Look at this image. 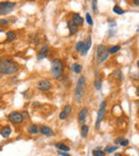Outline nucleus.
<instances>
[{"mask_svg": "<svg viewBox=\"0 0 139 156\" xmlns=\"http://www.w3.org/2000/svg\"><path fill=\"white\" fill-rule=\"evenodd\" d=\"M96 3H97V0H93L92 1V9H93V12H94V13L97 12V6H96Z\"/></svg>", "mask_w": 139, "mask_h": 156, "instance_id": "nucleus-31", "label": "nucleus"}, {"mask_svg": "<svg viewBox=\"0 0 139 156\" xmlns=\"http://www.w3.org/2000/svg\"><path fill=\"white\" fill-rule=\"evenodd\" d=\"M47 53H48V46H47V45L42 46L40 51L38 53V60H42V59H44V58H46Z\"/></svg>", "mask_w": 139, "mask_h": 156, "instance_id": "nucleus-11", "label": "nucleus"}, {"mask_svg": "<svg viewBox=\"0 0 139 156\" xmlns=\"http://www.w3.org/2000/svg\"><path fill=\"white\" fill-rule=\"evenodd\" d=\"M15 39H16V32H14V31L7 32V42H12Z\"/></svg>", "mask_w": 139, "mask_h": 156, "instance_id": "nucleus-20", "label": "nucleus"}, {"mask_svg": "<svg viewBox=\"0 0 139 156\" xmlns=\"http://www.w3.org/2000/svg\"><path fill=\"white\" fill-rule=\"evenodd\" d=\"M138 114H139V113H138Z\"/></svg>", "mask_w": 139, "mask_h": 156, "instance_id": "nucleus-43", "label": "nucleus"}, {"mask_svg": "<svg viewBox=\"0 0 139 156\" xmlns=\"http://www.w3.org/2000/svg\"><path fill=\"white\" fill-rule=\"evenodd\" d=\"M32 1H35V0H32Z\"/></svg>", "mask_w": 139, "mask_h": 156, "instance_id": "nucleus-42", "label": "nucleus"}, {"mask_svg": "<svg viewBox=\"0 0 139 156\" xmlns=\"http://www.w3.org/2000/svg\"><path fill=\"white\" fill-rule=\"evenodd\" d=\"M113 11L116 14H118V15H121V14L124 13V10H123L121 7H119V6H115V7L113 8Z\"/></svg>", "mask_w": 139, "mask_h": 156, "instance_id": "nucleus-23", "label": "nucleus"}, {"mask_svg": "<svg viewBox=\"0 0 139 156\" xmlns=\"http://www.w3.org/2000/svg\"><path fill=\"white\" fill-rule=\"evenodd\" d=\"M40 133L42 134V135H44V136H54L55 135V133H54V130L50 128V127L48 126H42L40 128Z\"/></svg>", "mask_w": 139, "mask_h": 156, "instance_id": "nucleus-13", "label": "nucleus"}, {"mask_svg": "<svg viewBox=\"0 0 139 156\" xmlns=\"http://www.w3.org/2000/svg\"><path fill=\"white\" fill-rule=\"evenodd\" d=\"M86 20H87V23H88V25H90V26H92L93 25V20H92V18H91V15H90L89 13L86 14Z\"/></svg>", "mask_w": 139, "mask_h": 156, "instance_id": "nucleus-28", "label": "nucleus"}, {"mask_svg": "<svg viewBox=\"0 0 139 156\" xmlns=\"http://www.w3.org/2000/svg\"><path fill=\"white\" fill-rule=\"evenodd\" d=\"M137 67H138V69H139V60L137 61Z\"/></svg>", "mask_w": 139, "mask_h": 156, "instance_id": "nucleus-40", "label": "nucleus"}, {"mask_svg": "<svg viewBox=\"0 0 139 156\" xmlns=\"http://www.w3.org/2000/svg\"><path fill=\"white\" fill-rule=\"evenodd\" d=\"M108 56H109L108 48L105 45L99 44V45L96 46V58H97V61L99 63H103L104 61H106Z\"/></svg>", "mask_w": 139, "mask_h": 156, "instance_id": "nucleus-4", "label": "nucleus"}, {"mask_svg": "<svg viewBox=\"0 0 139 156\" xmlns=\"http://www.w3.org/2000/svg\"><path fill=\"white\" fill-rule=\"evenodd\" d=\"M8 118H9V120H10V122L13 123V124H22V123L24 122V120H25L23 113L17 112V111L11 112Z\"/></svg>", "mask_w": 139, "mask_h": 156, "instance_id": "nucleus-7", "label": "nucleus"}, {"mask_svg": "<svg viewBox=\"0 0 139 156\" xmlns=\"http://www.w3.org/2000/svg\"><path fill=\"white\" fill-rule=\"evenodd\" d=\"M105 112H106V102L104 101V102L101 103L99 112H97V118H96V123H95L96 130H99V127H101V122H102L103 119H104V116H105Z\"/></svg>", "mask_w": 139, "mask_h": 156, "instance_id": "nucleus-6", "label": "nucleus"}, {"mask_svg": "<svg viewBox=\"0 0 139 156\" xmlns=\"http://www.w3.org/2000/svg\"><path fill=\"white\" fill-rule=\"evenodd\" d=\"M23 116H24V118H28V116H29V114H28V112H27V111H23Z\"/></svg>", "mask_w": 139, "mask_h": 156, "instance_id": "nucleus-36", "label": "nucleus"}, {"mask_svg": "<svg viewBox=\"0 0 139 156\" xmlns=\"http://www.w3.org/2000/svg\"><path fill=\"white\" fill-rule=\"evenodd\" d=\"M85 86H86V78L85 76H80L79 79L77 80L76 90H75V100L77 103H80L85 93Z\"/></svg>", "mask_w": 139, "mask_h": 156, "instance_id": "nucleus-3", "label": "nucleus"}, {"mask_svg": "<svg viewBox=\"0 0 139 156\" xmlns=\"http://www.w3.org/2000/svg\"><path fill=\"white\" fill-rule=\"evenodd\" d=\"M90 47H91V37L89 35V37L86 39V42H85V46H83V51L80 53V55H81V56H86L87 53L89 51Z\"/></svg>", "mask_w": 139, "mask_h": 156, "instance_id": "nucleus-12", "label": "nucleus"}, {"mask_svg": "<svg viewBox=\"0 0 139 156\" xmlns=\"http://www.w3.org/2000/svg\"><path fill=\"white\" fill-rule=\"evenodd\" d=\"M88 116V108L87 107H83L79 111V114H78V122L80 124H83L85 121H86V118Z\"/></svg>", "mask_w": 139, "mask_h": 156, "instance_id": "nucleus-9", "label": "nucleus"}, {"mask_svg": "<svg viewBox=\"0 0 139 156\" xmlns=\"http://www.w3.org/2000/svg\"><path fill=\"white\" fill-rule=\"evenodd\" d=\"M67 28H69V30H70V34H71V35L75 34L77 31H78V27L73 23V20H69V21H67Z\"/></svg>", "mask_w": 139, "mask_h": 156, "instance_id": "nucleus-15", "label": "nucleus"}, {"mask_svg": "<svg viewBox=\"0 0 139 156\" xmlns=\"http://www.w3.org/2000/svg\"><path fill=\"white\" fill-rule=\"evenodd\" d=\"M133 3L135 4L136 7H139V0H133Z\"/></svg>", "mask_w": 139, "mask_h": 156, "instance_id": "nucleus-35", "label": "nucleus"}, {"mask_svg": "<svg viewBox=\"0 0 139 156\" xmlns=\"http://www.w3.org/2000/svg\"><path fill=\"white\" fill-rule=\"evenodd\" d=\"M39 132H40V128H39L37 124H32V125H30L28 127V133L31 134V135H37Z\"/></svg>", "mask_w": 139, "mask_h": 156, "instance_id": "nucleus-16", "label": "nucleus"}, {"mask_svg": "<svg viewBox=\"0 0 139 156\" xmlns=\"http://www.w3.org/2000/svg\"><path fill=\"white\" fill-rule=\"evenodd\" d=\"M72 20H73V23L76 25L77 27H81L83 24V18L80 16L78 13H74L72 15Z\"/></svg>", "mask_w": 139, "mask_h": 156, "instance_id": "nucleus-10", "label": "nucleus"}, {"mask_svg": "<svg viewBox=\"0 0 139 156\" xmlns=\"http://www.w3.org/2000/svg\"><path fill=\"white\" fill-rule=\"evenodd\" d=\"M67 116H69V114L65 112V111H61L60 112V114H59V119L60 120H65V119H67Z\"/></svg>", "mask_w": 139, "mask_h": 156, "instance_id": "nucleus-29", "label": "nucleus"}, {"mask_svg": "<svg viewBox=\"0 0 139 156\" xmlns=\"http://www.w3.org/2000/svg\"><path fill=\"white\" fill-rule=\"evenodd\" d=\"M121 49V47L119 46V45H116V46H111L108 48V53H109V55L111 53V55H113V53H117L119 50Z\"/></svg>", "mask_w": 139, "mask_h": 156, "instance_id": "nucleus-22", "label": "nucleus"}, {"mask_svg": "<svg viewBox=\"0 0 139 156\" xmlns=\"http://www.w3.org/2000/svg\"><path fill=\"white\" fill-rule=\"evenodd\" d=\"M92 154H93V156H106V152H105V151H102L99 148L96 150H93Z\"/></svg>", "mask_w": 139, "mask_h": 156, "instance_id": "nucleus-21", "label": "nucleus"}, {"mask_svg": "<svg viewBox=\"0 0 139 156\" xmlns=\"http://www.w3.org/2000/svg\"><path fill=\"white\" fill-rule=\"evenodd\" d=\"M63 74V63L60 59H55L51 61V75L55 79H60Z\"/></svg>", "mask_w": 139, "mask_h": 156, "instance_id": "nucleus-2", "label": "nucleus"}, {"mask_svg": "<svg viewBox=\"0 0 139 156\" xmlns=\"http://www.w3.org/2000/svg\"><path fill=\"white\" fill-rule=\"evenodd\" d=\"M19 70V65L12 59L2 58L0 59V73L3 75H13Z\"/></svg>", "mask_w": 139, "mask_h": 156, "instance_id": "nucleus-1", "label": "nucleus"}, {"mask_svg": "<svg viewBox=\"0 0 139 156\" xmlns=\"http://www.w3.org/2000/svg\"><path fill=\"white\" fill-rule=\"evenodd\" d=\"M118 149H119V146H108V148L105 149V152L106 153H113V152H115V151H117Z\"/></svg>", "mask_w": 139, "mask_h": 156, "instance_id": "nucleus-26", "label": "nucleus"}, {"mask_svg": "<svg viewBox=\"0 0 139 156\" xmlns=\"http://www.w3.org/2000/svg\"><path fill=\"white\" fill-rule=\"evenodd\" d=\"M123 138H124V137H118V138L116 139V143H117V144H119V143L121 142V140H122Z\"/></svg>", "mask_w": 139, "mask_h": 156, "instance_id": "nucleus-33", "label": "nucleus"}, {"mask_svg": "<svg viewBox=\"0 0 139 156\" xmlns=\"http://www.w3.org/2000/svg\"><path fill=\"white\" fill-rule=\"evenodd\" d=\"M63 111H65L67 114H70L71 111H72V106H71L70 104H66L65 106H64V108H63Z\"/></svg>", "mask_w": 139, "mask_h": 156, "instance_id": "nucleus-27", "label": "nucleus"}, {"mask_svg": "<svg viewBox=\"0 0 139 156\" xmlns=\"http://www.w3.org/2000/svg\"><path fill=\"white\" fill-rule=\"evenodd\" d=\"M71 70L73 71L74 73L79 74V73H81V71H83V67H81L80 64H78V63H74V64H72Z\"/></svg>", "mask_w": 139, "mask_h": 156, "instance_id": "nucleus-18", "label": "nucleus"}, {"mask_svg": "<svg viewBox=\"0 0 139 156\" xmlns=\"http://www.w3.org/2000/svg\"><path fill=\"white\" fill-rule=\"evenodd\" d=\"M11 133H12V128H11V126H9V125L3 126L1 128V130H0V135L3 137V138H8V137L11 135Z\"/></svg>", "mask_w": 139, "mask_h": 156, "instance_id": "nucleus-14", "label": "nucleus"}, {"mask_svg": "<svg viewBox=\"0 0 139 156\" xmlns=\"http://www.w3.org/2000/svg\"><path fill=\"white\" fill-rule=\"evenodd\" d=\"M83 46H85V42H83V41H79L78 43L76 44V51H78V53H81L83 49Z\"/></svg>", "mask_w": 139, "mask_h": 156, "instance_id": "nucleus-24", "label": "nucleus"}, {"mask_svg": "<svg viewBox=\"0 0 139 156\" xmlns=\"http://www.w3.org/2000/svg\"><path fill=\"white\" fill-rule=\"evenodd\" d=\"M38 89L42 91V92H47V91H49L53 86H51V83H50L48 79H43V80H40L37 85Z\"/></svg>", "mask_w": 139, "mask_h": 156, "instance_id": "nucleus-8", "label": "nucleus"}, {"mask_svg": "<svg viewBox=\"0 0 139 156\" xmlns=\"http://www.w3.org/2000/svg\"><path fill=\"white\" fill-rule=\"evenodd\" d=\"M88 133H89V126L86 125V124H83V126H81V130H80V135H81L83 138H86Z\"/></svg>", "mask_w": 139, "mask_h": 156, "instance_id": "nucleus-19", "label": "nucleus"}, {"mask_svg": "<svg viewBox=\"0 0 139 156\" xmlns=\"http://www.w3.org/2000/svg\"><path fill=\"white\" fill-rule=\"evenodd\" d=\"M58 154H59L60 156H71L70 154L64 152V151H59V150H58Z\"/></svg>", "mask_w": 139, "mask_h": 156, "instance_id": "nucleus-32", "label": "nucleus"}, {"mask_svg": "<svg viewBox=\"0 0 139 156\" xmlns=\"http://www.w3.org/2000/svg\"><path fill=\"white\" fill-rule=\"evenodd\" d=\"M0 24H3V25H8L9 24V21L6 19H0Z\"/></svg>", "mask_w": 139, "mask_h": 156, "instance_id": "nucleus-34", "label": "nucleus"}, {"mask_svg": "<svg viewBox=\"0 0 139 156\" xmlns=\"http://www.w3.org/2000/svg\"><path fill=\"white\" fill-rule=\"evenodd\" d=\"M2 31H3V29H2V27L0 26V32H2Z\"/></svg>", "mask_w": 139, "mask_h": 156, "instance_id": "nucleus-39", "label": "nucleus"}, {"mask_svg": "<svg viewBox=\"0 0 139 156\" xmlns=\"http://www.w3.org/2000/svg\"><path fill=\"white\" fill-rule=\"evenodd\" d=\"M115 156H122V154H120V153H117V154H116Z\"/></svg>", "mask_w": 139, "mask_h": 156, "instance_id": "nucleus-38", "label": "nucleus"}, {"mask_svg": "<svg viewBox=\"0 0 139 156\" xmlns=\"http://www.w3.org/2000/svg\"><path fill=\"white\" fill-rule=\"evenodd\" d=\"M94 87H95L96 90L102 89V80L99 79V78H97V79L95 80V83H94Z\"/></svg>", "mask_w": 139, "mask_h": 156, "instance_id": "nucleus-25", "label": "nucleus"}, {"mask_svg": "<svg viewBox=\"0 0 139 156\" xmlns=\"http://www.w3.org/2000/svg\"><path fill=\"white\" fill-rule=\"evenodd\" d=\"M119 146H129V140H127L125 137H124V138L121 140V142L119 143Z\"/></svg>", "mask_w": 139, "mask_h": 156, "instance_id": "nucleus-30", "label": "nucleus"}, {"mask_svg": "<svg viewBox=\"0 0 139 156\" xmlns=\"http://www.w3.org/2000/svg\"><path fill=\"white\" fill-rule=\"evenodd\" d=\"M55 146H56L59 151H64V152H69L70 151V146H67L66 144H64V143H62V142L56 143Z\"/></svg>", "mask_w": 139, "mask_h": 156, "instance_id": "nucleus-17", "label": "nucleus"}, {"mask_svg": "<svg viewBox=\"0 0 139 156\" xmlns=\"http://www.w3.org/2000/svg\"><path fill=\"white\" fill-rule=\"evenodd\" d=\"M137 32H139V28H138V29H137Z\"/></svg>", "mask_w": 139, "mask_h": 156, "instance_id": "nucleus-41", "label": "nucleus"}, {"mask_svg": "<svg viewBox=\"0 0 139 156\" xmlns=\"http://www.w3.org/2000/svg\"><path fill=\"white\" fill-rule=\"evenodd\" d=\"M16 3L15 2H11V1H3L0 2V15H7L11 13L13 9L15 8Z\"/></svg>", "mask_w": 139, "mask_h": 156, "instance_id": "nucleus-5", "label": "nucleus"}, {"mask_svg": "<svg viewBox=\"0 0 139 156\" xmlns=\"http://www.w3.org/2000/svg\"><path fill=\"white\" fill-rule=\"evenodd\" d=\"M136 95L139 97V85L137 86V88H136Z\"/></svg>", "mask_w": 139, "mask_h": 156, "instance_id": "nucleus-37", "label": "nucleus"}]
</instances>
